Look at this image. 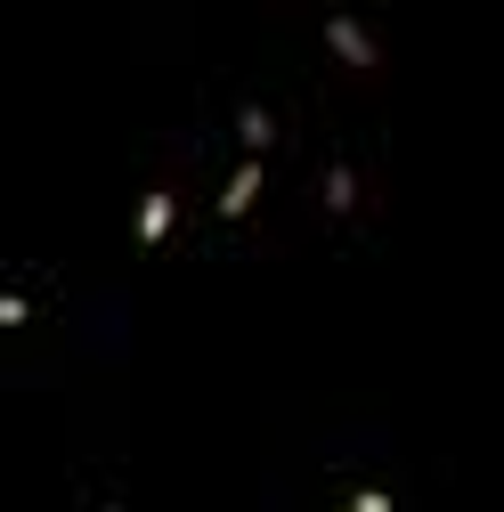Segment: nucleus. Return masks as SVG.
<instances>
[{
    "mask_svg": "<svg viewBox=\"0 0 504 512\" xmlns=\"http://www.w3.org/2000/svg\"><path fill=\"white\" fill-rule=\"evenodd\" d=\"M252 187H261V171H252V163H244V171L228 179V212H244V204H252Z\"/></svg>",
    "mask_w": 504,
    "mask_h": 512,
    "instance_id": "obj_1",
    "label": "nucleus"
},
{
    "mask_svg": "<svg viewBox=\"0 0 504 512\" xmlns=\"http://www.w3.org/2000/svg\"><path fill=\"white\" fill-rule=\"evenodd\" d=\"M334 49L350 57V66H366V33H358V25H334Z\"/></svg>",
    "mask_w": 504,
    "mask_h": 512,
    "instance_id": "obj_2",
    "label": "nucleus"
}]
</instances>
